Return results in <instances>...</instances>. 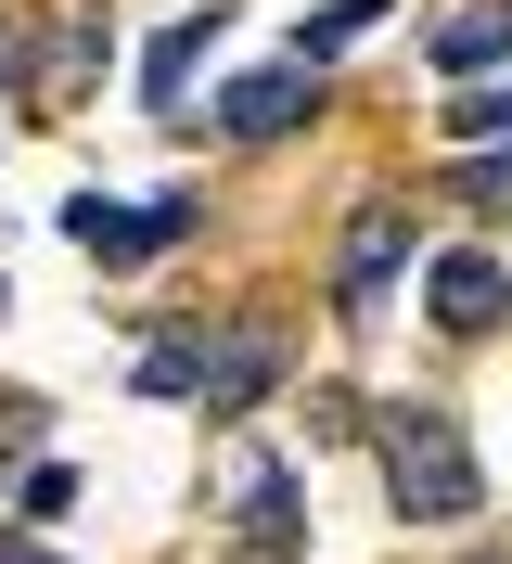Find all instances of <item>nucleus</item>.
<instances>
[{
  "label": "nucleus",
  "mask_w": 512,
  "mask_h": 564,
  "mask_svg": "<svg viewBox=\"0 0 512 564\" xmlns=\"http://www.w3.org/2000/svg\"><path fill=\"white\" fill-rule=\"evenodd\" d=\"M65 231L102 257V270H141V257H167L179 231H193V193H167V206H102V193H77Z\"/></svg>",
  "instance_id": "4"
},
{
  "label": "nucleus",
  "mask_w": 512,
  "mask_h": 564,
  "mask_svg": "<svg viewBox=\"0 0 512 564\" xmlns=\"http://www.w3.org/2000/svg\"><path fill=\"white\" fill-rule=\"evenodd\" d=\"M423 308H436V334L475 347V334H500V321H512V270H500L487 245H448L436 270H423Z\"/></svg>",
  "instance_id": "5"
},
{
  "label": "nucleus",
  "mask_w": 512,
  "mask_h": 564,
  "mask_svg": "<svg viewBox=\"0 0 512 564\" xmlns=\"http://www.w3.org/2000/svg\"><path fill=\"white\" fill-rule=\"evenodd\" d=\"M231 513H243V539H257V564L295 539V462H270V449H243L231 462Z\"/></svg>",
  "instance_id": "8"
},
{
  "label": "nucleus",
  "mask_w": 512,
  "mask_h": 564,
  "mask_svg": "<svg viewBox=\"0 0 512 564\" xmlns=\"http://www.w3.org/2000/svg\"><path fill=\"white\" fill-rule=\"evenodd\" d=\"M39 423H52V411H39V398H0V462H13V475H26V462H39Z\"/></svg>",
  "instance_id": "12"
},
{
  "label": "nucleus",
  "mask_w": 512,
  "mask_h": 564,
  "mask_svg": "<svg viewBox=\"0 0 512 564\" xmlns=\"http://www.w3.org/2000/svg\"><path fill=\"white\" fill-rule=\"evenodd\" d=\"M205 39H218V13H179V26L154 39V65H141V104H154V116H179V104H193V65H205Z\"/></svg>",
  "instance_id": "9"
},
{
  "label": "nucleus",
  "mask_w": 512,
  "mask_h": 564,
  "mask_svg": "<svg viewBox=\"0 0 512 564\" xmlns=\"http://www.w3.org/2000/svg\"><path fill=\"white\" fill-rule=\"evenodd\" d=\"M0 564H65V552H39V527H0Z\"/></svg>",
  "instance_id": "13"
},
{
  "label": "nucleus",
  "mask_w": 512,
  "mask_h": 564,
  "mask_svg": "<svg viewBox=\"0 0 512 564\" xmlns=\"http://www.w3.org/2000/svg\"><path fill=\"white\" fill-rule=\"evenodd\" d=\"M448 141H487V154H512V77H487V90H448Z\"/></svg>",
  "instance_id": "10"
},
{
  "label": "nucleus",
  "mask_w": 512,
  "mask_h": 564,
  "mask_svg": "<svg viewBox=\"0 0 512 564\" xmlns=\"http://www.w3.org/2000/svg\"><path fill=\"white\" fill-rule=\"evenodd\" d=\"M423 65H436L448 90H487V65H512V0H461V13H436V26H423Z\"/></svg>",
  "instance_id": "6"
},
{
  "label": "nucleus",
  "mask_w": 512,
  "mask_h": 564,
  "mask_svg": "<svg viewBox=\"0 0 512 564\" xmlns=\"http://www.w3.org/2000/svg\"><path fill=\"white\" fill-rule=\"evenodd\" d=\"M384 500H397V527H461L487 500V475H475V436L448 411H397L384 423Z\"/></svg>",
  "instance_id": "1"
},
{
  "label": "nucleus",
  "mask_w": 512,
  "mask_h": 564,
  "mask_svg": "<svg viewBox=\"0 0 512 564\" xmlns=\"http://www.w3.org/2000/svg\"><path fill=\"white\" fill-rule=\"evenodd\" d=\"M193 359H205V411H218V423L257 411V398L282 386V334H205Z\"/></svg>",
  "instance_id": "7"
},
{
  "label": "nucleus",
  "mask_w": 512,
  "mask_h": 564,
  "mask_svg": "<svg viewBox=\"0 0 512 564\" xmlns=\"http://www.w3.org/2000/svg\"><path fill=\"white\" fill-rule=\"evenodd\" d=\"M13 513H26V527H65V513H77V462H52V449H39L26 475H13Z\"/></svg>",
  "instance_id": "11"
},
{
  "label": "nucleus",
  "mask_w": 512,
  "mask_h": 564,
  "mask_svg": "<svg viewBox=\"0 0 512 564\" xmlns=\"http://www.w3.org/2000/svg\"><path fill=\"white\" fill-rule=\"evenodd\" d=\"M320 116V65H243L231 90H218V141H282V129H307Z\"/></svg>",
  "instance_id": "3"
},
{
  "label": "nucleus",
  "mask_w": 512,
  "mask_h": 564,
  "mask_svg": "<svg viewBox=\"0 0 512 564\" xmlns=\"http://www.w3.org/2000/svg\"><path fill=\"white\" fill-rule=\"evenodd\" d=\"M397 270H410V206H397V193H372V206L346 218V245H334V308L372 321L384 295H397Z\"/></svg>",
  "instance_id": "2"
},
{
  "label": "nucleus",
  "mask_w": 512,
  "mask_h": 564,
  "mask_svg": "<svg viewBox=\"0 0 512 564\" xmlns=\"http://www.w3.org/2000/svg\"><path fill=\"white\" fill-rule=\"evenodd\" d=\"M0 65H13V39H0Z\"/></svg>",
  "instance_id": "14"
}]
</instances>
